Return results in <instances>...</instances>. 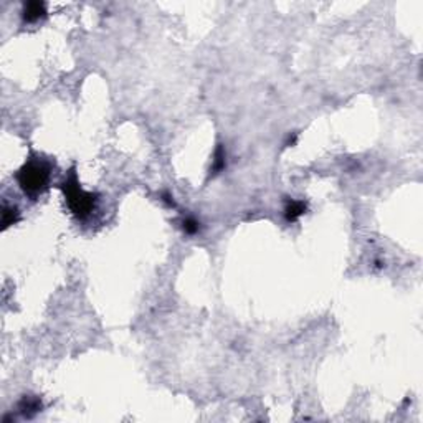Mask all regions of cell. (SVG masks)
I'll use <instances>...</instances> for the list:
<instances>
[{
    "instance_id": "cell-5",
    "label": "cell",
    "mask_w": 423,
    "mask_h": 423,
    "mask_svg": "<svg viewBox=\"0 0 423 423\" xmlns=\"http://www.w3.org/2000/svg\"><path fill=\"white\" fill-rule=\"evenodd\" d=\"M18 218V212L17 208H5L4 210V226L14 225Z\"/></svg>"
},
{
    "instance_id": "cell-3",
    "label": "cell",
    "mask_w": 423,
    "mask_h": 423,
    "mask_svg": "<svg viewBox=\"0 0 423 423\" xmlns=\"http://www.w3.org/2000/svg\"><path fill=\"white\" fill-rule=\"evenodd\" d=\"M45 14H46V7H45V4H42V2H30V4H26L24 8V18L26 22L38 20Z\"/></svg>"
},
{
    "instance_id": "cell-7",
    "label": "cell",
    "mask_w": 423,
    "mask_h": 423,
    "mask_svg": "<svg viewBox=\"0 0 423 423\" xmlns=\"http://www.w3.org/2000/svg\"><path fill=\"white\" fill-rule=\"evenodd\" d=\"M184 230H186V233H190V235H194V233L198 232V224L194 218H188V220L184 222Z\"/></svg>"
},
{
    "instance_id": "cell-4",
    "label": "cell",
    "mask_w": 423,
    "mask_h": 423,
    "mask_svg": "<svg viewBox=\"0 0 423 423\" xmlns=\"http://www.w3.org/2000/svg\"><path fill=\"white\" fill-rule=\"evenodd\" d=\"M284 212H286V218H288L290 222H294L306 212V205L302 202H296V200H292V202L288 204V207H286Z\"/></svg>"
},
{
    "instance_id": "cell-6",
    "label": "cell",
    "mask_w": 423,
    "mask_h": 423,
    "mask_svg": "<svg viewBox=\"0 0 423 423\" xmlns=\"http://www.w3.org/2000/svg\"><path fill=\"white\" fill-rule=\"evenodd\" d=\"M225 166V154H224V149L218 148L216 149V154H215V160H214V172L218 174L222 169H224Z\"/></svg>"
},
{
    "instance_id": "cell-1",
    "label": "cell",
    "mask_w": 423,
    "mask_h": 423,
    "mask_svg": "<svg viewBox=\"0 0 423 423\" xmlns=\"http://www.w3.org/2000/svg\"><path fill=\"white\" fill-rule=\"evenodd\" d=\"M63 192H64V197H66L70 210H72L78 218H84V216H88L91 212H93L94 202H96L94 195L90 192H84L83 188L80 187L74 172L63 182Z\"/></svg>"
},
{
    "instance_id": "cell-2",
    "label": "cell",
    "mask_w": 423,
    "mask_h": 423,
    "mask_svg": "<svg viewBox=\"0 0 423 423\" xmlns=\"http://www.w3.org/2000/svg\"><path fill=\"white\" fill-rule=\"evenodd\" d=\"M48 178H50V169L43 162L32 160L25 164L18 172V184L24 188V192L35 195L42 192L46 187Z\"/></svg>"
}]
</instances>
